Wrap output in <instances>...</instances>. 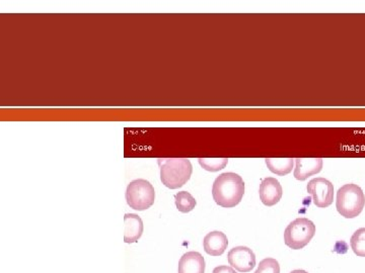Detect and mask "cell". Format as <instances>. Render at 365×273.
<instances>
[{
  "instance_id": "obj_1",
  "label": "cell",
  "mask_w": 365,
  "mask_h": 273,
  "mask_svg": "<svg viewBox=\"0 0 365 273\" xmlns=\"http://www.w3.org/2000/svg\"><path fill=\"white\" fill-rule=\"evenodd\" d=\"M245 195V182L232 172L220 174L212 186L213 200L222 208H235L242 202Z\"/></svg>"
},
{
  "instance_id": "obj_2",
  "label": "cell",
  "mask_w": 365,
  "mask_h": 273,
  "mask_svg": "<svg viewBox=\"0 0 365 273\" xmlns=\"http://www.w3.org/2000/svg\"><path fill=\"white\" fill-rule=\"evenodd\" d=\"M158 162L163 184L170 189L182 188L189 181L193 172L191 162L185 158L158 159Z\"/></svg>"
},
{
  "instance_id": "obj_3",
  "label": "cell",
  "mask_w": 365,
  "mask_h": 273,
  "mask_svg": "<svg viewBox=\"0 0 365 273\" xmlns=\"http://www.w3.org/2000/svg\"><path fill=\"white\" fill-rule=\"evenodd\" d=\"M364 205V191L356 184H345L338 191L336 208L338 213L346 219H354L361 214Z\"/></svg>"
},
{
  "instance_id": "obj_4",
  "label": "cell",
  "mask_w": 365,
  "mask_h": 273,
  "mask_svg": "<svg viewBox=\"0 0 365 273\" xmlns=\"http://www.w3.org/2000/svg\"><path fill=\"white\" fill-rule=\"evenodd\" d=\"M316 234V226L307 218H299L288 225L284 232L285 245L300 250L306 247Z\"/></svg>"
},
{
  "instance_id": "obj_5",
  "label": "cell",
  "mask_w": 365,
  "mask_h": 273,
  "mask_svg": "<svg viewBox=\"0 0 365 273\" xmlns=\"http://www.w3.org/2000/svg\"><path fill=\"white\" fill-rule=\"evenodd\" d=\"M126 200L129 207L143 212L155 203V188L150 181L145 179H136L131 181L127 186Z\"/></svg>"
},
{
  "instance_id": "obj_6",
  "label": "cell",
  "mask_w": 365,
  "mask_h": 273,
  "mask_svg": "<svg viewBox=\"0 0 365 273\" xmlns=\"http://www.w3.org/2000/svg\"><path fill=\"white\" fill-rule=\"evenodd\" d=\"M307 193L313 196L314 205L318 208L330 207L334 200V186L332 182L323 177L312 179L307 184Z\"/></svg>"
},
{
  "instance_id": "obj_7",
  "label": "cell",
  "mask_w": 365,
  "mask_h": 273,
  "mask_svg": "<svg viewBox=\"0 0 365 273\" xmlns=\"http://www.w3.org/2000/svg\"><path fill=\"white\" fill-rule=\"evenodd\" d=\"M228 263L240 272H250L256 265V255L251 249L239 246L228 252Z\"/></svg>"
},
{
  "instance_id": "obj_8",
  "label": "cell",
  "mask_w": 365,
  "mask_h": 273,
  "mask_svg": "<svg viewBox=\"0 0 365 273\" xmlns=\"http://www.w3.org/2000/svg\"><path fill=\"white\" fill-rule=\"evenodd\" d=\"M259 195L262 203L267 207H272L279 203L282 198L283 191L280 182L273 177L263 179L259 188Z\"/></svg>"
},
{
  "instance_id": "obj_9",
  "label": "cell",
  "mask_w": 365,
  "mask_h": 273,
  "mask_svg": "<svg viewBox=\"0 0 365 273\" xmlns=\"http://www.w3.org/2000/svg\"><path fill=\"white\" fill-rule=\"evenodd\" d=\"M228 240L227 235L220 231H213L206 235L203 241L205 252L211 256H220L227 250Z\"/></svg>"
},
{
  "instance_id": "obj_10",
  "label": "cell",
  "mask_w": 365,
  "mask_h": 273,
  "mask_svg": "<svg viewBox=\"0 0 365 273\" xmlns=\"http://www.w3.org/2000/svg\"><path fill=\"white\" fill-rule=\"evenodd\" d=\"M179 273H205V259L195 251L185 253L179 261Z\"/></svg>"
},
{
  "instance_id": "obj_11",
  "label": "cell",
  "mask_w": 365,
  "mask_h": 273,
  "mask_svg": "<svg viewBox=\"0 0 365 273\" xmlns=\"http://www.w3.org/2000/svg\"><path fill=\"white\" fill-rule=\"evenodd\" d=\"M294 177L297 181H304L314 174L319 173L323 168V159H295Z\"/></svg>"
},
{
  "instance_id": "obj_12",
  "label": "cell",
  "mask_w": 365,
  "mask_h": 273,
  "mask_svg": "<svg viewBox=\"0 0 365 273\" xmlns=\"http://www.w3.org/2000/svg\"><path fill=\"white\" fill-rule=\"evenodd\" d=\"M124 242L127 244L135 243L143 233V222L139 215L126 214L124 217Z\"/></svg>"
},
{
  "instance_id": "obj_13",
  "label": "cell",
  "mask_w": 365,
  "mask_h": 273,
  "mask_svg": "<svg viewBox=\"0 0 365 273\" xmlns=\"http://www.w3.org/2000/svg\"><path fill=\"white\" fill-rule=\"evenodd\" d=\"M265 161L269 170L277 176H287L294 168V161L292 158H288V159H271L269 158V159H265Z\"/></svg>"
},
{
  "instance_id": "obj_14",
  "label": "cell",
  "mask_w": 365,
  "mask_h": 273,
  "mask_svg": "<svg viewBox=\"0 0 365 273\" xmlns=\"http://www.w3.org/2000/svg\"><path fill=\"white\" fill-rule=\"evenodd\" d=\"M175 203H176V207L178 210L184 214L191 212L195 208L197 202L195 198H193L187 191H181L175 195Z\"/></svg>"
},
{
  "instance_id": "obj_15",
  "label": "cell",
  "mask_w": 365,
  "mask_h": 273,
  "mask_svg": "<svg viewBox=\"0 0 365 273\" xmlns=\"http://www.w3.org/2000/svg\"><path fill=\"white\" fill-rule=\"evenodd\" d=\"M353 252L359 257H365V228L357 230L350 240Z\"/></svg>"
},
{
  "instance_id": "obj_16",
  "label": "cell",
  "mask_w": 365,
  "mask_h": 273,
  "mask_svg": "<svg viewBox=\"0 0 365 273\" xmlns=\"http://www.w3.org/2000/svg\"><path fill=\"white\" fill-rule=\"evenodd\" d=\"M227 162V158H225V159H203V158H200L199 159L201 166L211 172L220 171V170L225 168Z\"/></svg>"
},
{
  "instance_id": "obj_17",
  "label": "cell",
  "mask_w": 365,
  "mask_h": 273,
  "mask_svg": "<svg viewBox=\"0 0 365 273\" xmlns=\"http://www.w3.org/2000/svg\"><path fill=\"white\" fill-rule=\"evenodd\" d=\"M255 273H280V265L274 258L262 260Z\"/></svg>"
},
{
  "instance_id": "obj_18",
  "label": "cell",
  "mask_w": 365,
  "mask_h": 273,
  "mask_svg": "<svg viewBox=\"0 0 365 273\" xmlns=\"http://www.w3.org/2000/svg\"><path fill=\"white\" fill-rule=\"evenodd\" d=\"M212 273H237V272L232 267L222 265V267H215Z\"/></svg>"
},
{
  "instance_id": "obj_19",
  "label": "cell",
  "mask_w": 365,
  "mask_h": 273,
  "mask_svg": "<svg viewBox=\"0 0 365 273\" xmlns=\"http://www.w3.org/2000/svg\"><path fill=\"white\" fill-rule=\"evenodd\" d=\"M290 273H307V272H304V270H294V272H292Z\"/></svg>"
}]
</instances>
